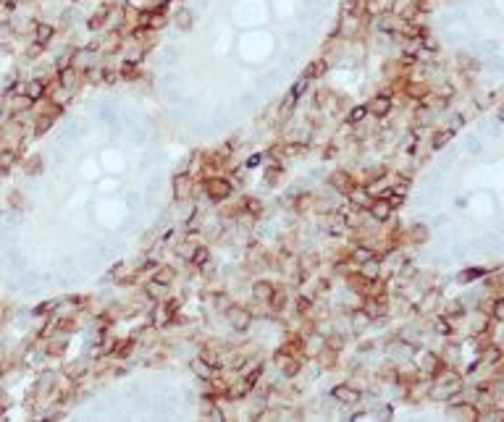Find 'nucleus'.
<instances>
[{
  "mask_svg": "<svg viewBox=\"0 0 504 422\" xmlns=\"http://www.w3.org/2000/svg\"><path fill=\"white\" fill-rule=\"evenodd\" d=\"M205 189H208L210 199H226L234 186H231V181H226V179H210L208 184H205Z\"/></svg>",
  "mask_w": 504,
  "mask_h": 422,
  "instance_id": "obj_1",
  "label": "nucleus"
},
{
  "mask_svg": "<svg viewBox=\"0 0 504 422\" xmlns=\"http://www.w3.org/2000/svg\"><path fill=\"white\" fill-rule=\"evenodd\" d=\"M226 317H229V323L236 330H247L250 328V320H252V315L247 312V309H242V307H231L229 312H226Z\"/></svg>",
  "mask_w": 504,
  "mask_h": 422,
  "instance_id": "obj_2",
  "label": "nucleus"
},
{
  "mask_svg": "<svg viewBox=\"0 0 504 422\" xmlns=\"http://www.w3.org/2000/svg\"><path fill=\"white\" fill-rule=\"evenodd\" d=\"M328 184H331L336 192H344V194H350V192L354 189V181H352V176H350V173H344V171H336V173H331V176H328Z\"/></svg>",
  "mask_w": 504,
  "mask_h": 422,
  "instance_id": "obj_3",
  "label": "nucleus"
},
{
  "mask_svg": "<svg viewBox=\"0 0 504 422\" xmlns=\"http://www.w3.org/2000/svg\"><path fill=\"white\" fill-rule=\"evenodd\" d=\"M331 396H334V399H339L341 404H354V401L360 399V391H354V388H350V386H336L331 391Z\"/></svg>",
  "mask_w": 504,
  "mask_h": 422,
  "instance_id": "obj_4",
  "label": "nucleus"
},
{
  "mask_svg": "<svg viewBox=\"0 0 504 422\" xmlns=\"http://www.w3.org/2000/svg\"><path fill=\"white\" fill-rule=\"evenodd\" d=\"M368 110H370V113H376L378 118H381V115H386V113H389V110H391V100H389V97H386V95H381V97H373V100L368 102Z\"/></svg>",
  "mask_w": 504,
  "mask_h": 422,
  "instance_id": "obj_5",
  "label": "nucleus"
},
{
  "mask_svg": "<svg viewBox=\"0 0 504 422\" xmlns=\"http://www.w3.org/2000/svg\"><path fill=\"white\" fill-rule=\"evenodd\" d=\"M370 212H373V218L386 220L391 215V205L386 202V199H378V202H370Z\"/></svg>",
  "mask_w": 504,
  "mask_h": 422,
  "instance_id": "obj_6",
  "label": "nucleus"
},
{
  "mask_svg": "<svg viewBox=\"0 0 504 422\" xmlns=\"http://www.w3.org/2000/svg\"><path fill=\"white\" fill-rule=\"evenodd\" d=\"M268 304H270V309H273V312H281L284 304H286V291L273 289V291H270V296H268Z\"/></svg>",
  "mask_w": 504,
  "mask_h": 422,
  "instance_id": "obj_7",
  "label": "nucleus"
},
{
  "mask_svg": "<svg viewBox=\"0 0 504 422\" xmlns=\"http://www.w3.org/2000/svg\"><path fill=\"white\" fill-rule=\"evenodd\" d=\"M132 349H134V339H129V341H118V343L113 346V352H111V354L116 357V359H126V357L132 354Z\"/></svg>",
  "mask_w": 504,
  "mask_h": 422,
  "instance_id": "obj_8",
  "label": "nucleus"
},
{
  "mask_svg": "<svg viewBox=\"0 0 504 422\" xmlns=\"http://www.w3.org/2000/svg\"><path fill=\"white\" fill-rule=\"evenodd\" d=\"M350 194H352V205L357 207V210H363V207H370V202H373V199H370V194H368L365 189H357V192L352 189Z\"/></svg>",
  "mask_w": 504,
  "mask_h": 422,
  "instance_id": "obj_9",
  "label": "nucleus"
},
{
  "mask_svg": "<svg viewBox=\"0 0 504 422\" xmlns=\"http://www.w3.org/2000/svg\"><path fill=\"white\" fill-rule=\"evenodd\" d=\"M42 95H45V81L34 79V81H29V84H27V97H29L32 102H37Z\"/></svg>",
  "mask_w": 504,
  "mask_h": 422,
  "instance_id": "obj_10",
  "label": "nucleus"
},
{
  "mask_svg": "<svg viewBox=\"0 0 504 422\" xmlns=\"http://www.w3.org/2000/svg\"><path fill=\"white\" fill-rule=\"evenodd\" d=\"M192 370H195L200 378H210V375H213V365H208L202 357H197V359L192 362Z\"/></svg>",
  "mask_w": 504,
  "mask_h": 422,
  "instance_id": "obj_11",
  "label": "nucleus"
},
{
  "mask_svg": "<svg viewBox=\"0 0 504 422\" xmlns=\"http://www.w3.org/2000/svg\"><path fill=\"white\" fill-rule=\"evenodd\" d=\"M155 283H160V286H168V283L173 281V268H158V273L152 276Z\"/></svg>",
  "mask_w": 504,
  "mask_h": 422,
  "instance_id": "obj_12",
  "label": "nucleus"
},
{
  "mask_svg": "<svg viewBox=\"0 0 504 422\" xmlns=\"http://www.w3.org/2000/svg\"><path fill=\"white\" fill-rule=\"evenodd\" d=\"M270 291H273V286H270L268 281H257L255 286H252V294H255L257 299H268V296H270Z\"/></svg>",
  "mask_w": 504,
  "mask_h": 422,
  "instance_id": "obj_13",
  "label": "nucleus"
},
{
  "mask_svg": "<svg viewBox=\"0 0 504 422\" xmlns=\"http://www.w3.org/2000/svg\"><path fill=\"white\" fill-rule=\"evenodd\" d=\"M454 136V129H447V131H438L436 136H434V142H431V147L434 150H441V145H447V142Z\"/></svg>",
  "mask_w": 504,
  "mask_h": 422,
  "instance_id": "obj_14",
  "label": "nucleus"
},
{
  "mask_svg": "<svg viewBox=\"0 0 504 422\" xmlns=\"http://www.w3.org/2000/svg\"><path fill=\"white\" fill-rule=\"evenodd\" d=\"M323 71H326V63L315 61V63H310V66L305 68V76H302V79H315V76H320Z\"/></svg>",
  "mask_w": 504,
  "mask_h": 422,
  "instance_id": "obj_15",
  "label": "nucleus"
},
{
  "mask_svg": "<svg viewBox=\"0 0 504 422\" xmlns=\"http://www.w3.org/2000/svg\"><path fill=\"white\" fill-rule=\"evenodd\" d=\"M352 257H354V262L365 265V262H370V260H373V252L368 249V246H357V249L352 252Z\"/></svg>",
  "mask_w": 504,
  "mask_h": 422,
  "instance_id": "obj_16",
  "label": "nucleus"
},
{
  "mask_svg": "<svg viewBox=\"0 0 504 422\" xmlns=\"http://www.w3.org/2000/svg\"><path fill=\"white\" fill-rule=\"evenodd\" d=\"M55 113H58V110H55ZM55 113H48V115H40V118H37V134H45L50 126H53Z\"/></svg>",
  "mask_w": 504,
  "mask_h": 422,
  "instance_id": "obj_17",
  "label": "nucleus"
},
{
  "mask_svg": "<svg viewBox=\"0 0 504 422\" xmlns=\"http://www.w3.org/2000/svg\"><path fill=\"white\" fill-rule=\"evenodd\" d=\"M365 113H368V105H357L350 115H347V123H360L365 118Z\"/></svg>",
  "mask_w": 504,
  "mask_h": 422,
  "instance_id": "obj_18",
  "label": "nucleus"
},
{
  "mask_svg": "<svg viewBox=\"0 0 504 422\" xmlns=\"http://www.w3.org/2000/svg\"><path fill=\"white\" fill-rule=\"evenodd\" d=\"M192 265H205V260H208V249L205 246H197L195 252H192Z\"/></svg>",
  "mask_w": 504,
  "mask_h": 422,
  "instance_id": "obj_19",
  "label": "nucleus"
},
{
  "mask_svg": "<svg viewBox=\"0 0 504 422\" xmlns=\"http://www.w3.org/2000/svg\"><path fill=\"white\" fill-rule=\"evenodd\" d=\"M297 373H300V362H297L294 357L289 362H284V375H286V378H294Z\"/></svg>",
  "mask_w": 504,
  "mask_h": 422,
  "instance_id": "obj_20",
  "label": "nucleus"
},
{
  "mask_svg": "<svg viewBox=\"0 0 504 422\" xmlns=\"http://www.w3.org/2000/svg\"><path fill=\"white\" fill-rule=\"evenodd\" d=\"M365 315L370 317V320H376V317H381V315H384V304H376V302H370V304H368V307H365Z\"/></svg>",
  "mask_w": 504,
  "mask_h": 422,
  "instance_id": "obj_21",
  "label": "nucleus"
},
{
  "mask_svg": "<svg viewBox=\"0 0 504 422\" xmlns=\"http://www.w3.org/2000/svg\"><path fill=\"white\" fill-rule=\"evenodd\" d=\"M457 391H462V383L460 380H454V383H447V386L438 391V396H454Z\"/></svg>",
  "mask_w": 504,
  "mask_h": 422,
  "instance_id": "obj_22",
  "label": "nucleus"
},
{
  "mask_svg": "<svg viewBox=\"0 0 504 422\" xmlns=\"http://www.w3.org/2000/svg\"><path fill=\"white\" fill-rule=\"evenodd\" d=\"M14 160H16V152H11V150L0 152V168H11V165H14Z\"/></svg>",
  "mask_w": 504,
  "mask_h": 422,
  "instance_id": "obj_23",
  "label": "nucleus"
},
{
  "mask_svg": "<svg viewBox=\"0 0 504 422\" xmlns=\"http://www.w3.org/2000/svg\"><path fill=\"white\" fill-rule=\"evenodd\" d=\"M260 375H263V367L257 365V367H255V370H252V373L247 375V378H244V386H247V388H252V386H255V383H257V378H260Z\"/></svg>",
  "mask_w": 504,
  "mask_h": 422,
  "instance_id": "obj_24",
  "label": "nucleus"
},
{
  "mask_svg": "<svg viewBox=\"0 0 504 422\" xmlns=\"http://www.w3.org/2000/svg\"><path fill=\"white\" fill-rule=\"evenodd\" d=\"M452 412H454V414H465V417H470V420H475V417H478V412H475L473 406H454Z\"/></svg>",
  "mask_w": 504,
  "mask_h": 422,
  "instance_id": "obj_25",
  "label": "nucleus"
},
{
  "mask_svg": "<svg viewBox=\"0 0 504 422\" xmlns=\"http://www.w3.org/2000/svg\"><path fill=\"white\" fill-rule=\"evenodd\" d=\"M499 359H502V352H499V349H496V346L488 349V354H486V362H488V365H499Z\"/></svg>",
  "mask_w": 504,
  "mask_h": 422,
  "instance_id": "obj_26",
  "label": "nucleus"
},
{
  "mask_svg": "<svg viewBox=\"0 0 504 422\" xmlns=\"http://www.w3.org/2000/svg\"><path fill=\"white\" fill-rule=\"evenodd\" d=\"M50 34H53V29H50V27H40V29H37V40H40V45L48 42Z\"/></svg>",
  "mask_w": 504,
  "mask_h": 422,
  "instance_id": "obj_27",
  "label": "nucleus"
},
{
  "mask_svg": "<svg viewBox=\"0 0 504 422\" xmlns=\"http://www.w3.org/2000/svg\"><path fill=\"white\" fill-rule=\"evenodd\" d=\"M63 352H66V341H55L48 346V354H63Z\"/></svg>",
  "mask_w": 504,
  "mask_h": 422,
  "instance_id": "obj_28",
  "label": "nucleus"
},
{
  "mask_svg": "<svg viewBox=\"0 0 504 422\" xmlns=\"http://www.w3.org/2000/svg\"><path fill=\"white\" fill-rule=\"evenodd\" d=\"M305 89H307V79H302V81H297V87L292 89V95H289V97H292V100H297V97L305 92Z\"/></svg>",
  "mask_w": 504,
  "mask_h": 422,
  "instance_id": "obj_29",
  "label": "nucleus"
},
{
  "mask_svg": "<svg viewBox=\"0 0 504 422\" xmlns=\"http://www.w3.org/2000/svg\"><path fill=\"white\" fill-rule=\"evenodd\" d=\"M186 173H182V176H176V181H173V186H176V197H182V192H184V184H186Z\"/></svg>",
  "mask_w": 504,
  "mask_h": 422,
  "instance_id": "obj_30",
  "label": "nucleus"
},
{
  "mask_svg": "<svg viewBox=\"0 0 504 422\" xmlns=\"http://www.w3.org/2000/svg\"><path fill=\"white\" fill-rule=\"evenodd\" d=\"M491 312H494L496 320H502V317H504V302H502V299H496V302H494V309H491Z\"/></svg>",
  "mask_w": 504,
  "mask_h": 422,
  "instance_id": "obj_31",
  "label": "nucleus"
},
{
  "mask_svg": "<svg viewBox=\"0 0 504 422\" xmlns=\"http://www.w3.org/2000/svg\"><path fill=\"white\" fill-rule=\"evenodd\" d=\"M483 270H468L465 276H460V281H473V278H481Z\"/></svg>",
  "mask_w": 504,
  "mask_h": 422,
  "instance_id": "obj_32",
  "label": "nucleus"
},
{
  "mask_svg": "<svg viewBox=\"0 0 504 422\" xmlns=\"http://www.w3.org/2000/svg\"><path fill=\"white\" fill-rule=\"evenodd\" d=\"M58 330H61V333H68V330H74V320H61V323H58Z\"/></svg>",
  "mask_w": 504,
  "mask_h": 422,
  "instance_id": "obj_33",
  "label": "nucleus"
},
{
  "mask_svg": "<svg viewBox=\"0 0 504 422\" xmlns=\"http://www.w3.org/2000/svg\"><path fill=\"white\" fill-rule=\"evenodd\" d=\"M202 359H205V362H208V365H213V367H216V365H218V357H216V354H213V352H205V354H202Z\"/></svg>",
  "mask_w": 504,
  "mask_h": 422,
  "instance_id": "obj_34",
  "label": "nucleus"
},
{
  "mask_svg": "<svg viewBox=\"0 0 504 422\" xmlns=\"http://www.w3.org/2000/svg\"><path fill=\"white\" fill-rule=\"evenodd\" d=\"M134 68H137V63H134V61H129L126 66H124V76H129V74H134Z\"/></svg>",
  "mask_w": 504,
  "mask_h": 422,
  "instance_id": "obj_35",
  "label": "nucleus"
},
{
  "mask_svg": "<svg viewBox=\"0 0 504 422\" xmlns=\"http://www.w3.org/2000/svg\"><path fill=\"white\" fill-rule=\"evenodd\" d=\"M436 328H438V330H444V333H449V325H447L444 320H438V323H436Z\"/></svg>",
  "mask_w": 504,
  "mask_h": 422,
  "instance_id": "obj_36",
  "label": "nucleus"
},
{
  "mask_svg": "<svg viewBox=\"0 0 504 422\" xmlns=\"http://www.w3.org/2000/svg\"><path fill=\"white\" fill-rule=\"evenodd\" d=\"M257 163H260V158H257V155H255V158H250V160H247V168H252V165H257Z\"/></svg>",
  "mask_w": 504,
  "mask_h": 422,
  "instance_id": "obj_37",
  "label": "nucleus"
},
{
  "mask_svg": "<svg viewBox=\"0 0 504 422\" xmlns=\"http://www.w3.org/2000/svg\"><path fill=\"white\" fill-rule=\"evenodd\" d=\"M37 168H40V160H32V165H29V173H34Z\"/></svg>",
  "mask_w": 504,
  "mask_h": 422,
  "instance_id": "obj_38",
  "label": "nucleus"
}]
</instances>
